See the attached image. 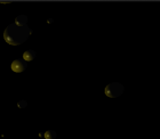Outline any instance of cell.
Here are the masks:
<instances>
[{"label": "cell", "instance_id": "8992f818", "mask_svg": "<svg viewBox=\"0 0 160 139\" xmlns=\"http://www.w3.org/2000/svg\"><path fill=\"white\" fill-rule=\"evenodd\" d=\"M44 137L46 139H55L56 138V132L54 130H48V131L45 132Z\"/></svg>", "mask_w": 160, "mask_h": 139}, {"label": "cell", "instance_id": "277c9868", "mask_svg": "<svg viewBox=\"0 0 160 139\" xmlns=\"http://www.w3.org/2000/svg\"><path fill=\"white\" fill-rule=\"evenodd\" d=\"M34 57H35V51L34 50H26L25 53L23 54V59L25 60V62L34 59Z\"/></svg>", "mask_w": 160, "mask_h": 139}, {"label": "cell", "instance_id": "5b68a950", "mask_svg": "<svg viewBox=\"0 0 160 139\" xmlns=\"http://www.w3.org/2000/svg\"><path fill=\"white\" fill-rule=\"evenodd\" d=\"M26 22H28V17L25 15H20V16L16 17L15 24H17V25H26Z\"/></svg>", "mask_w": 160, "mask_h": 139}, {"label": "cell", "instance_id": "52a82bcc", "mask_svg": "<svg viewBox=\"0 0 160 139\" xmlns=\"http://www.w3.org/2000/svg\"><path fill=\"white\" fill-rule=\"evenodd\" d=\"M26 105H28V103H26L25 100H20L19 103H17V106H19V108H25Z\"/></svg>", "mask_w": 160, "mask_h": 139}, {"label": "cell", "instance_id": "6da1fadb", "mask_svg": "<svg viewBox=\"0 0 160 139\" xmlns=\"http://www.w3.org/2000/svg\"><path fill=\"white\" fill-rule=\"evenodd\" d=\"M32 30L28 25H17V24H10L4 32V39L7 43L11 46H19L28 40L31 35Z\"/></svg>", "mask_w": 160, "mask_h": 139}, {"label": "cell", "instance_id": "7a4b0ae2", "mask_svg": "<svg viewBox=\"0 0 160 139\" xmlns=\"http://www.w3.org/2000/svg\"><path fill=\"white\" fill-rule=\"evenodd\" d=\"M122 92H123V86L119 82H112L105 88V95L110 98L119 97Z\"/></svg>", "mask_w": 160, "mask_h": 139}, {"label": "cell", "instance_id": "3957f363", "mask_svg": "<svg viewBox=\"0 0 160 139\" xmlns=\"http://www.w3.org/2000/svg\"><path fill=\"white\" fill-rule=\"evenodd\" d=\"M28 67V63L25 62L23 58L20 59H15L13 63H11V70L16 73H21V72L25 71V68Z\"/></svg>", "mask_w": 160, "mask_h": 139}]
</instances>
